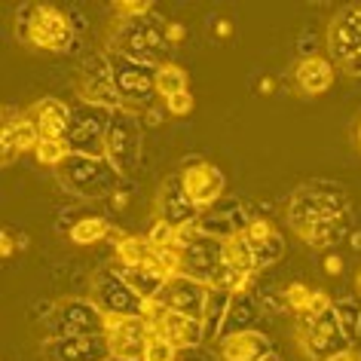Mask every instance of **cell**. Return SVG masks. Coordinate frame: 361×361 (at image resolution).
<instances>
[{"label": "cell", "instance_id": "obj_1", "mask_svg": "<svg viewBox=\"0 0 361 361\" xmlns=\"http://www.w3.org/2000/svg\"><path fill=\"white\" fill-rule=\"evenodd\" d=\"M169 22H159L157 16H141V19H120V25L111 34V52L141 61L150 68H162L169 65V34H166Z\"/></svg>", "mask_w": 361, "mask_h": 361}, {"label": "cell", "instance_id": "obj_2", "mask_svg": "<svg viewBox=\"0 0 361 361\" xmlns=\"http://www.w3.org/2000/svg\"><path fill=\"white\" fill-rule=\"evenodd\" d=\"M340 214H349V196L340 184H331V180H310V184H300L288 200L285 218L288 227L294 233L303 227H312V224L340 218Z\"/></svg>", "mask_w": 361, "mask_h": 361}, {"label": "cell", "instance_id": "obj_3", "mask_svg": "<svg viewBox=\"0 0 361 361\" xmlns=\"http://www.w3.org/2000/svg\"><path fill=\"white\" fill-rule=\"evenodd\" d=\"M56 175L59 184L80 200H107L116 193L123 180V175L111 166L107 157H80V153H71L56 169Z\"/></svg>", "mask_w": 361, "mask_h": 361}, {"label": "cell", "instance_id": "obj_4", "mask_svg": "<svg viewBox=\"0 0 361 361\" xmlns=\"http://www.w3.org/2000/svg\"><path fill=\"white\" fill-rule=\"evenodd\" d=\"M19 37L34 49L65 52L74 43V22L49 4H31L19 16Z\"/></svg>", "mask_w": 361, "mask_h": 361}, {"label": "cell", "instance_id": "obj_5", "mask_svg": "<svg viewBox=\"0 0 361 361\" xmlns=\"http://www.w3.org/2000/svg\"><path fill=\"white\" fill-rule=\"evenodd\" d=\"M141 147H144V132L138 114L129 107H116L111 114V126L104 135V157L123 178H132L141 166Z\"/></svg>", "mask_w": 361, "mask_h": 361}, {"label": "cell", "instance_id": "obj_6", "mask_svg": "<svg viewBox=\"0 0 361 361\" xmlns=\"http://www.w3.org/2000/svg\"><path fill=\"white\" fill-rule=\"evenodd\" d=\"M107 315L89 300V297H68L59 300L43 319L47 340L61 337H89V334H104Z\"/></svg>", "mask_w": 361, "mask_h": 361}, {"label": "cell", "instance_id": "obj_7", "mask_svg": "<svg viewBox=\"0 0 361 361\" xmlns=\"http://www.w3.org/2000/svg\"><path fill=\"white\" fill-rule=\"evenodd\" d=\"M107 61H111L114 71V83H116V95H120L123 107H141V111H153L157 104V71L150 65H141V61H132L120 56V52L107 49Z\"/></svg>", "mask_w": 361, "mask_h": 361}, {"label": "cell", "instance_id": "obj_8", "mask_svg": "<svg viewBox=\"0 0 361 361\" xmlns=\"http://www.w3.org/2000/svg\"><path fill=\"white\" fill-rule=\"evenodd\" d=\"M294 334H297V346H300V352L310 361H331L334 355H340V352H346L352 346L343 337L334 310L322 315H297Z\"/></svg>", "mask_w": 361, "mask_h": 361}, {"label": "cell", "instance_id": "obj_9", "mask_svg": "<svg viewBox=\"0 0 361 361\" xmlns=\"http://www.w3.org/2000/svg\"><path fill=\"white\" fill-rule=\"evenodd\" d=\"M111 114L114 111L89 102L71 107V126L65 135L68 150L80 153V157H104V135L111 126Z\"/></svg>", "mask_w": 361, "mask_h": 361}, {"label": "cell", "instance_id": "obj_10", "mask_svg": "<svg viewBox=\"0 0 361 361\" xmlns=\"http://www.w3.org/2000/svg\"><path fill=\"white\" fill-rule=\"evenodd\" d=\"M144 319H147L153 334H159V337L166 343H171L178 352L180 349L202 346V340L209 337V334H205V324L200 319L180 315L175 310H166L159 300H147V303H144Z\"/></svg>", "mask_w": 361, "mask_h": 361}, {"label": "cell", "instance_id": "obj_11", "mask_svg": "<svg viewBox=\"0 0 361 361\" xmlns=\"http://www.w3.org/2000/svg\"><path fill=\"white\" fill-rule=\"evenodd\" d=\"M89 300H92L104 315H116V319H126V315H144V303H147L123 282V276L116 273L114 267H104L92 276Z\"/></svg>", "mask_w": 361, "mask_h": 361}, {"label": "cell", "instance_id": "obj_12", "mask_svg": "<svg viewBox=\"0 0 361 361\" xmlns=\"http://www.w3.org/2000/svg\"><path fill=\"white\" fill-rule=\"evenodd\" d=\"M77 92H80V102L107 107V111L123 107L120 95H116V83H114V71H111V61H107V52H89V56L80 61Z\"/></svg>", "mask_w": 361, "mask_h": 361}, {"label": "cell", "instance_id": "obj_13", "mask_svg": "<svg viewBox=\"0 0 361 361\" xmlns=\"http://www.w3.org/2000/svg\"><path fill=\"white\" fill-rule=\"evenodd\" d=\"M104 337H107V346H111V355L126 361H141L144 346H147V337H150V324L144 315H126V319L107 315Z\"/></svg>", "mask_w": 361, "mask_h": 361}, {"label": "cell", "instance_id": "obj_14", "mask_svg": "<svg viewBox=\"0 0 361 361\" xmlns=\"http://www.w3.org/2000/svg\"><path fill=\"white\" fill-rule=\"evenodd\" d=\"M180 184H184V193L190 196V202L196 209H212L214 202L224 196V175L218 166L205 159H187L180 166Z\"/></svg>", "mask_w": 361, "mask_h": 361}, {"label": "cell", "instance_id": "obj_15", "mask_svg": "<svg viewBox=\"0 0 361 361\" xmlns=\"http://www.w3.org/2000/svg\"><path fill=\"white\" fill-rule=\"evenodd\" d=\"M218 269H221V239L214 236V233L200 230L180 248V276L209 285Z\"/></svg>", "mask_w": 361, "mask_h": 361}, {"label": "cell", "instance_id": "obj_16", "mask_svg": "<svg viewBox=\"0 0 361 361\" xmlns=\"http://www.w3.org/2000/svg\"><path fill=\"white\" fill-rule=\"evenodd\" d=\"M328 52L331 61L346 65L361 56V4L343 6L328 25Z\"/></svg>", "mask_w": 361, "mask_h": 361}, {"label": "cell", "instance_id": "obj_17", "mask_svg": "<svg viewBox=\"0 0 361 361\" xmlns=\"http://www.w3.org/2000/svg\"><path fill=\"white\" fill-rule=\"evenodd\" d=\"M153 300H159L166 310H175L180 315H190V319L202 322L205 319V300H209V285L196 282V279H187V276H171Z\"/></svg>", "mask_w": 361, "mask_h": 361}, {"label": "cell", "instance_id": "obj_18", "mask_svg": "<svg viewBox=\"0 0 361 361\" xmlns=\"http://www.w3.org/2000/svg\"><path fill=\"white\" fill-rule=\"evenodd\" d=\"M107 358H111V346H107L104 334L43 340V361H107Z\"/></svg>", "mask_w": 361, "mask_h": 361}, {"label": "cell", "instance_id": "obj_19", "mask_svg": "<svg viewBox=\"0 0 361 361\" xmlns=\"http://www.w3.org/2000/svg\"><path fill=\"white\" fill-rule=\"evenodd\" d=\"M200 209L190 202V196L184 193V184H180V175H171L162 180L159 196H157V221L169 224V227H184V224H193Z\"/></svg>", "mask_w": 361, "mask_h": 361}, {"label": "cell", "instance_id": "obj_20", "mask_svg": "<svg viewBox=\"0 0 361 361\" xmlns=\"http://www.w3.org/2000/svg\"><path fill=\"white\" fill-rule=\"evenodd\" d=\"M37 144H40V132H37V126H34V120L28 116V111H25V114L6 111V116H4V132H0L4 166H10V162L16 157H22V153L37 150Z\"/></svg>", "mask_w": 361, "mask_h": 361}, {"label": "cell", "instance_id": "obj_21", "mask_svg": "<svg viewBox=\"0 0 361 361\" xmlns=\"http://www.w3.org/2000/svg\"><path fill=\"white\" fill-rule=\"evenodd\" d=\"M260 315H264V310H260L257 297L251 294V291L233 294V297H230V303H227V312H224V322H221V328H218V340L233 337V334L257 331Z\"/></svg>", "mask_w": 361, "mask_h": 361}, {"label": "cell", "instance_id": "obj_22", "mask_svg": "<svg viewBox=\"0 0 361 361\" xmlns=\"http://www.w3.org/2000/svg\"><path fill=\"white\" fill-rule=\"evenodd\" d=\"M291 80L300 95H322L334 83V61L324 56H303L291 71Z\"/></svg>", "mask_w": 361, "mask_h": 361}, {"label": "cell", "instance_id": "obj_23", "mask_svg": "<svg viewBox=\"0 0 361 361\" xmlns=\"http://www.w3.org/2000/svg\"><path fill=\"white\" fill-rule=\"evenodd\" d=\"M28 116L37 126L40 138H52V141H65L68 126H71V107L59 98H40L37 104H31Z\"/></svg>", "mask_w": 361, "mask_h": 361}, {"label": "cell", "instance_id": "obj_24", "mask_svg": "<svg viewBox=\"0 0 361 361\" xmlns=\"http://www.w3.org/2000/svg\"><path fill=\"white\" fill-rule=\"evenodd\" d=\"M269 352H273V343L264 331H245L221 340L218 361H260Z\"/></svg>", "mask_w": 361, "mask_h": 361}, {"label": "cell", "instance_id": "obj_25", "mask_svg": "<svg viewBox=\"0 0 361 361\" xmlns=\"http://www.w3.org/2000/svg\"><path fill=\"white\" fill-rule=\"evenodd\" d=\"M310 248H319V251H331L337 248L343 239H349V214H340V218H331V221H322V224H312V227H303L297 230Z\"/></svg>", "mask_w": 361, "mask_h": 361}, {"label": "cell", "instance_id": "obj_26", "mask_svg": "<svg viewBox=\"0 0 361 361\" xmlns=\"http://www.w3.org/2000/svg\"><path fill=\"white\" fill-rule=\"evenodd\" d=\"M116 242V260L126 267H153L157 269V245H150L147 236H123L111 233Z\"/></svg>", "mask_w": 361, "mask_h": 361}, {"label": "cell", "instance_id": "obj_27", "mask_svg": "<svg viewBox=\"0 0 361 361\" xmlns=\"http://www.w3.org/2000/svg\"><path fill=\"white\" fill-rule=\"evenodd\" d=\"M114 269L123 276V282L129 285L132 291L141 297V300H153V297L162 291V285L169 282V279L162 276L159 269H153V267H126V264H114Z\"/></svg>", "mask_w": 361, "mask_h": 361}, {"label": "cell", "instance_id": "obj_28", "mask_svg": "<svg viewBox=\"0 0 361 361\" xmlns=\"http://www.w3.org/2000/svg\"><path fill=\"white\" fill-rule=\"evenodd\" d=\"M221 264L236 269V273H257L255 251H251L248 239L242 236V230H236V233H230V236L221 239Z\"/></svg>", "mask_w": 361, "mask_h": 361}, {"label": "cell", "instance_id": "obj_29", "mask_svg": "<svg viewBox=\"0 0 361 361\" xmlns=\"http://www.w3.org/2000/svg\"><path fill=\"white\" fill-rule=\"evenodd\" d=\"M111 233H114L111 224L104 218H98V214H92V218H80L74 227L68 230V239L74 242V245H98V242H104Z\"/></svg>", "mask_w": 361, "mask_h": 361}, {"label": "cell", "instance_id": "obj_30", "mask_svg": "<svg viewBox=\"0 0 361 361\" xmlns=\"http://www.w3.org/2000/svg\"><path fill=\"white\" fill-rule=\"evenodd\" d=\"M187 83H190V80H187V71L171 65V61L157 71V92H159L162 102H169V98L187 92Z\"/></svg>", "mask_w": 361, "mask_h": 361}, {"label": "cell", "instance_id": "obj_31", "mask_svg": "<svg viewBox=\"0 0 361 361\" xmlns=\"http://www.w3.org/2000/svg\"><path fill=\"white\" fill-rule=\"evenodd\" d=\"M331 310H334V315H337L343 337H346L349 343H355L361 337V306L355 300H337Z\"/></svg>", "mask_w": 361, "mask_h": 361}, {"label": "cell", "instance_id": "obj_32", "mask_svg": "<svg viewBox=\"0 0 361 361\" xmlns=\"http://www.w3.org/2000/svg\"><path fill=\"white\" fill-rule=\"evenodd\" d=\"M227 291H221V288H209V300H205V334L209 337H218V328L224 322V312H227V303H230Z\"/></svg>", "mask_w": 361, "mask_h": 361}, {"label": "cell", "instance_id": "obj_33", "mask_svg": "<svg viewBox=\"0 0 361 361\" xmlns=\"http://www.w3.org/2000/svg\"><path fill=\"white\" fill-rule=\"evenodd\" d=\"M34 157H37L40 166H49V169H59L61 162L71 157L68 144L65 141H52V138H40L37 150H34Z\"/></svg>", "mask_w": 361, "mask_h": 361}, {"label": "cell", "instance_id": "obj_34", "mask_svg": "<svg viewBox=\"0 0 361 361\" xmlns=\"http://www.w3.org/2000/svg\"><path fill=\"white\" fill-rule=\"evenodd\" d=\"M242 236L248 239L251 251H255V248H260V245H267L269 239H276V236H279V230H276L267 218H251V221L245 224V230H242Z\"/></svg>", "mask_w": 361, "mask_h": 361}, {"label": "cell", "instance_id": "obj_35", "mask_svg": "<svg viewBox=\"0 0 361 361\" xmlns=\"http://www.w3.org/2000/svg\"><path fill=\"white\" fill-rule=\"evenodd\" d=\"M257 303L260 310L269 312V315H282L288 312V303H285V288H276V285H267V288H257Z\"/></svg>", "mask_w": 361, "mask_h": 361}, {"label": "cell", "instance_id": "obj_36", "mask_svg": "<svg viewBox=\"0 0 361 361\" xmlns=\"http://www.w3.org/2000/svg\"><path fill=\"white\" fill-rule=\"evenodd\" d=\"M175 358H178V349L171 346V343L162 340L159 334H153V331H150V337H147V346H144L141 361H175Z\"/></svg>", "mask_w": 361, "mask_h": 361}, {"label": "cell", "instance_id": "obj_37", "mask_svg": "<svg viewBox=\"0 0 361 361\" xmlns=\"http://www.w3.org/2000/svg\"><path fill=\"white\" fill-rule=\"evenodd\" d=\"M114 10H116L120 19H141V16L153 13V4L150 0H116Z\"/></svg>", "mask_w": 361, "mask_h": 361}, {"label": "cell", "instance_id": "obj_38", "mask_svg": "<svg viewBox=\"0 0 361 361\" xmlns=\"http://www.w3.org/2000/svg\"><path fill=\"white\" fill-rule=\"evenodd\" d=\"M147 239H150V245H157V248H166V245H175V227H169V224H162L157 221L150 227L147 233Z\"/></svg>", "mask_w": 361, "mask_h": 361}, {"label": "cell", "instance_id": "obj_39", "mask_svg": "<svg viewBox=\"0 0 361 361\" xmlns=\"http://www.w3.org/2000/svg\"><path fill=\"white\" fill-rule=\"evenodd\" d=\"M193 107H196V102H193L190 92H180V95H175V98H169V102H166V111L171 116H187Z\"/></svg>", "mask_w": 361, "mask_h": 361}, {"label": "cell", "instance_id": "obj_40", "mask_svg": "<svg viewBox=\"0 0 361 361\" xmlns=\"http://www.w3.org/2000/svg\"><path fill=\"white\" fill-rule=\"evenodd\" d=\"M16 245H19V248H22V236H19V239H16V236H13V233H10V230H4V233H0V255H4V257H13V251H16Z\"/></svg>", "mask_w": 361, "mask_h": 361}, {"label": "cell", "instance_id": "obj_41", "mask_svg": "<svg viewBox=\"0 0 361 361\" xmlns=\"http://www.w3.org/2000/svg\"><path fill=\"white\" fill-rule=\"evenodd\" d=\"M175 361H212V358L202 352V346H196V349H180Z\"/></svg>", "mask_w": 361, "mask_h": 361}, {"label": "cell", "instance_id": "obj_42", "mask_svg": "<svg viewBox=\"0 0 361 361\" xmlns=\"http://www.w3.org/2000/svg\"><path fill=\"white\" fill-rule=\"evenodd\" d=\"M166 34H169V43H171V47L184 40V28H180L178 22H169V25H166Z\"/></svg>", "mask_w": 361, "mask_h": 361}, {"label": "cell", "instance_id": "obj_43", "mask_svg": "<svg viewBox=\"0 0 361 361\" xmlns=\"http://www.w3.org/2000/svg\"><path fill=\"white\" fill-rule=\"evenodd\" d=\"M340 269H343V260L337 255H328L324 257V273L328 276H340Z\"/></svg>", "mask_w": 361, "mask_h": 361}, {"label": "cell", "instance_id": "obj_44", "mask_svg": "<svg viewBox=\"0 0 361 361\" xmlns=\"http://www.w3.org/2000/svg\"><path fill=\"white\" fill-rule=\"evenodd\" d=\"M331 361H361V352H355V349H346V352H340V355H334Z\"/></svg>", "mask_w": 361, "mask_h": 361}, {"label": "cell", "instance_id": "obj_45", "mask_svg": "<svg viewBox=\"0 0 361 361\" xmlns=\"http://www.w3.org/2000/svg\"><path fill=\"white\" fill-rule=\"evenodd\" d=\"M343 71H346V74H352V77H358V74H361V56H355L352 61H346V65H343Z\"/></svg>", "mask_w": 361, "mask_h": 361}, {"label": "cell", "instance_id": "obj_46", "mask_svg": "<svg viewBox=\"0 0 361 361\" xmlns=\"http://www.w3.org/2000/svg\"><path fill=\"white\" fill-rule=\"evenodd\" d=\"M349 239H352V248H361V233H349Z\"/></svg>", "mask_w": 361, "mask_h": 361}, {"label": "cell", "instance_id": "obj_47", "mask_svg": "<svg viewBox=\"0 0 361 361\" xmlns=\"http://www.w3.org/2000/svg\"><path fill=\"white\" fill-rule=\"evenodd\" d=\"M218 34H221V37H227V34H230V22H221L218 25Z\"/></svg>", "mask_w": 361, "mask_h": 361}, {"label": "cell", "instance_id": "obj_48", "mask_svg": "<svg viewBox=\"0 0 361 361\" xmlns=\"http://www.w3.org/2000/svg\"><path fill=\"white\" fill-rule=\"evenodd\" d=\"M355 147L361 150V120H358V126H355Z\"/></svg>", "mask_w": 361, "mask_h": 361}, {"label": "cell", "instance_id": "obj_49", "mask_svg": "<svg viewBox=\"0 0 361 361\" xmlns=\"http://www.w3.org/2000/svg\"><path fill=\"white\" fill-rule=\"evenodd\" d=\"M260 361H282V358H279V355H276V352H269V355H264V358H260Z\"/></svg>", "mask_w": 361, "mask_h": 361}, {"label": "cell", "instance_id": "obj_50", "mask_svg": "<svg viewBox=\"0 0 361 361\" xmlns=\"http://www.w3.org/2000/svg\"><path fill=\"white\" fill-rule=\"evenodd\" d=\"M355 291L361 294V269H358V273H355Z\"/></svg>", "mask_w": 361, "mask_h": 361}, {"label": "cell", "instance_id": "obj_51", "mask_svg": "<svg viewBox=\"0 0 361 361\" xmlns=\"http://www.w3.org/2000/svg\"><path fill=\"white\" fill-rule=\"evenodd\" d=\"M107 361H126V358H116V355H111V358H107Z\"/></svg>", "mask_w": 361, "mask_h": 361}]
</instances>
